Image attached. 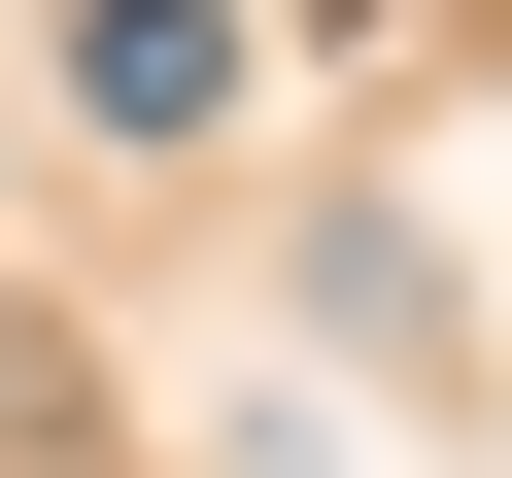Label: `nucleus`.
<instances>
[{
	"instance_id": "obj_1",
	"label": "nucleus",
	"mask_w": 512,
	"mask_h": 478,
	"mask_svg": "<svg viewBox=\"0 0 512 478\" xmlns=\"http://www.w3.org/2000/svg\"><path fill=\"white\" fill-rule=\"evenodd\" d=\"M69 103H103V137H239V0H103Z\"/></svg>"
}]
</instances>
